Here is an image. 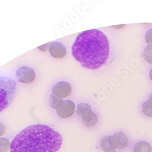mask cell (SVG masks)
I'll use <instances>...</instances> for the list:
<instances>
[{
	"label": "cell",
	"instance_id": "5b68a950",
	"mask_svg": "<svg viewBox=\"0 0 152 152\" xmlns=\"http://www.w3.org/2000/svg\"><path fill=\"white\" fill-rule=\"evenodd\" d=\"M53 94L60 99L68 97L72 91L71 84L66 81H60L53 87Z\"/></svg>",
	"mask_w": 152,
	"mask_h": 152
},
{
	"label": "cell",
	"instance_id": "7c38bea8",
	"mask_svg": "<svg viewBox=\"0 0 152 152\" xmlns=\"http://www.w3.org/2000/svg\"><path fill=\"white\" fill-rule=\"evenodd\" d=\"M92 111L91 107L85 103H80L76 109V113L80 118H82Z\"/></svg>",
	"mask_w": 152,
	"mask_h": 152
},
{
	"label": "cell",
	"instance_id": "44dd1931",
	"mask_svg": "<svg viewBox=\"0 0 152 152\" xmlns=\"http://www.w3.org/2000/svg\"><path fill=\"white\" fill-rule=\"evenodd\" d=\"M148 100L150 101L151 103H152V93L150 94V96L149 97V100Z\"/></svg>",
	"mask_w": 152,
	"mask_h": 152
},
{
	"label": "cell",
	"instance_id": "30bf717a",
	"mask_svg": "<svg viewBox=\"0 0 152 152\" xmlns=\"http://www.w3.org/2000/svg\"><path fill=\"white\" fill-rule=\"evenodd\" d=\"M81 119L84 125L88 126V127L94 126L98 121L97 116L93 111L88 114V115H86Z\"/></svg>",
	"mask_w": 152,
	"mask_h": 152
},
{
	"label": "cell",
	"instance_id": "ffe728a7",
	"mask_svg": "<svg viewBox=\"0 0 152 152\" xmlns=\"http://www.w3.org/2000/svg\"><path fill=\"white\" fill-rule=\"evenodd\" d=\"M149 76H150V78L151 80H152V68L151 69V70H150V71Z\"/></svg>",
	"mask_w": 152,
	"mask_h": 152
},
{
	"label": "cell",
	"instance_id": "6da1fadb",
	"mask_svg": "<svg viewBox=\"0 0 152 152\" xmlns=\"http://www.w3.org/2000/svg\"><path fill=\"white\" fill-rule=\"evenodd\" d=\"M72 55L82 66L98 69L106 62L110 55V43L107 35L96 29L81 32L72 46Z\"/></svg>",
	"mask_w": 152,
	"mask_h": 152
},
{
	"label": "cell",
	"instance_id": "9c48e42d",
	"mask_svg": "<svg viewBox=\"0 0 152 152\" xmlns=\"http://www.w3.org/2000/svg\"><path fill=\"white\" fill-rule=\"evenodd\" d=\"M113 137L117 148L122 149L125 148L128 145V138L124 133L122 132H118L114 134Z\"/></svg>",
	"mask_w": 152,
	"mask_h": 152
},
{
	"label": "cell",
	"instance_id": "5bb4252c",
	"mask_svg": "<svg viewBox=\"0 0 152 152\" xmlns=\"http://www.w3.org/2000/svg\"><path fill=\"white\" fill-rule=\"evenodd\" d=\"M142 111L145 116L152 118V103L149 100L145 101L142 105Z\"/></svg>",
	"mask_w": 152,
	"mask_h": 152
},
{
	"label": "cell",
	"instance_id": "2e32d148",
	"mask_svg": "<svg viewBox=\"0 0 152 152\" xmlns=\"http://www.w3.org/2000/svg\"><path fill=\"white\" fill-rule=\"evenodd\" d=\"M62 101L63 100L61 99L56 97L53 94H50L49 97V104L52 108L57 109L60 104L62 102Z\"/></svg>",
	"mask_w": 152,
	"mask_h": 152
},
{
	"label": "cell",
	"instance_id": "ba28073f",
	"mask_svg": "<svg viewBox=\"0 0 152 152\" xmlns=\"http://www.w3.org/2000/svg\"><path fill=\"white\" fill-rule=\"evenodd\" d=\"M100 146L105 152H112L117 148L112 136H105L102 137L100 141Z\"/></svg>",
	"mask_w": 152,
	"mask_h": 152
},
{
	"label": "cell",
	"instance_id": "ac0fdd59",
	"mask_svg": "<svg viewBox=\"0 0 152 152\" xmlns=\"http://www.w3.org/2000/svg\"><path fill=\"white\" fill-rule=\"evenodd\" d=\"M51 43H52V42L48 43L46 44H45L43 45L39 46V47H38V49H39L40 50H42V51H43V52H46L48 50H49L50 46V45H51Z\"/></svg>",
	"mask_w": 152,
	"mask_h": 152
},
{
	"label": "cell",
	"instance_id": "7a4b0ae2",
	"mask_svg": "<svg viewBox=\"0 0 152 152\" xmlns=\"http://www.w3.org/2000/svg\"><path fill=\"white\" fill-rule=\"evenodd\" d=\"M63 144L58 131L43 124L27 126L11 142L10 152H57Z\"/></svg>",
	"mask_w": 152,
	"mask_h": 152
},
{
	"label": "cell",
	"instance_id": "e0dca14e",
	"mask_svg": "<svg viewBox=\"0 0 152 152\" xmlns=\"http://www.w3.org/2000/svg\"><path fill=\"white\" fill-rule=\"evenodd\" d=\"M145 41L149 45H152V29H150L146 32Z\"/></svg>",
	"mask_w": 152,
	"mask_h": 152
},
{
	"label": "cell",
	"instance_id": "d6986e66",
	"mask_svg": "<svg viewBox=\"0 0 152 152\" xmlns=\"http://www.w3.org/2000/svg\"><path fill=\"white\" fill-rule=\"evenodd\" d=\"M6 126L5 125L0 122V136H2L6 132Z\"/></svg>",
	"mask_w": 152,
	"mask_h": 152
},
{
	"label": "cell",
	"instance_id": "277c9868",
	"mask_svg": "<svg viewBox=\"0 0 152 152\" xmlns=\"http://www.w3.org/2000/svg\"><path fill=\"white\" fill-rule=\"evenodd\" d=\"M16 77L21 82L29 83L32 82L35 77L34 70L30 66H23L19 68L16 71Z\"/></svg>",
	"mask_w": 152,
	"mask_h": 152
},
{
	"label": "cell",
	"instance_id": "3957f363",
	"mask_svg": "<svg viewBox=\"0 0 152 152\" xmlns=\"http://www.w3.org/2000/svg\"><path fill=\"white\" fill-rule=\"evenodd\" d=\"M16 93V82L9 77L0 76V113L13 102Z\"/></svg>",
	"mask_w": 152,
	"mask_h": 152
},
{
	"label": "cell",
	"instance_id": "9a60e30c",
	"mask_svg": "<svg viewBox=\"0 0 152 152\" xmlns=\"http://www.w3.org/2000/svg\"><path fill=\"white\" fill-rule=\"evenodd\" d=\"M143 57L147 62L152 64V45H148L145 47Z\"/></svg>",
	"mask_w": 152,
	"mask_h": 152
},
{
	"label": "cell",
	"instance_id": "7402d4cb",
	"mask_svg": "<svg viewBox=\"0 0 152 152\" xmlns=\"http://www.w3.org/2000/svg\"><path fill=\"white\" fill-rule=\"evenodd\" d=\"M112 152H117V151H112Z\"/></svg>",
	"mask_w": 152,
	"mask_h": 152
},
{
	"label": "cell",
	"instance_id": "8992f818",
	"mask_svg": "<svg viewBox=\"0 0 152 152\" xmlns=\"http://www.w3.org/2000/svg\"><path fill=\"white\" fill-rule=\"evenodd\" d=\"M75 110V105L70 100H63L56 109L57 115L62 118H68L71 116Z\"/></svg>",
	"mask_w": 152,
	"mask_h": 152
},
{
	"label": "cell",
	"instance_id": "52a82bcc",
	"mask_svg": "<svg viewBox=\"0 0 152 152\" xmlns=\"http://www.w3.org/2000/svg\"><path fill=\"white\" fill-rule=\"evenodd\" d=\"M49 53L53 57L56 58H61L66 54V46L60 42H52L50 46Z\"/></svg>",
	"mask_w": 152,
	"mask_h": 152
},
{
	"label": "cell",
	"instance_id": "8fae6325",
	"mask_svg": "<svg viewBox=\"0 0 152 152\" xmlns=\"http://www.w3.org/2000/svg\"><path fill=\"white\" fill-rule=\"evenodd\" d=\"M133 152H152V147L148 142L141 141L135 144Z\"/></svg>",
	"mask_w": 152,
	"mask_h": 152
},
{
	"label": "cell",
	"instance_id": "4fadbf2b",
	"mask_svg": "<svg viewBox=\"0 0 152 152\" xmlns=\"http://www.w3.org/2000/svg\"><path fill=\"white\" fill-rule=\"evenodd\" d=\"M11 143L8 139L0 137V152H7L10 148Z\"/></svg>",
	"mask_w": 152,
	"mask_h": 152
}]
</instances>
